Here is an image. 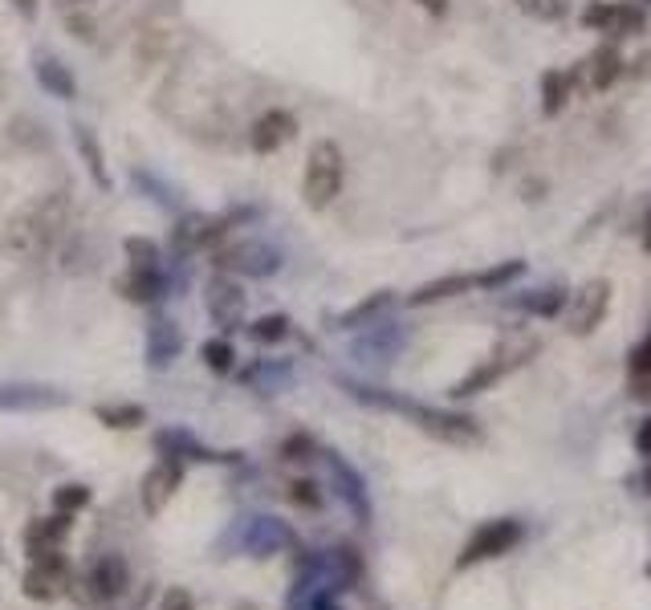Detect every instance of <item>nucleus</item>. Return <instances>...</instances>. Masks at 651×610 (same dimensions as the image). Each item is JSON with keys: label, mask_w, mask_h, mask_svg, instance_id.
I'll return each mask as SVG.
<instances>
[{"label": "nucleus", "mask_w": 651, "mask_h": 610, "mask_svg": "<svg viewBox=\"0 0 651 610\" xmlns=\"http://www.w3.org/2000/svg\"><path fill=\"white\" fill-rule=\"evenodd\" d=\"M66 224H70V200H66V192H49V196L25 204L9 220L5 240H0V244H5V253L21 257V261H33V257H41V253L53 249V240L66 232Z\"/></svg>", "instance_id": "nucleus-1"}, {"label": "nucleus", "mask_w": 651, "mask_h": 610, "mask_svg": "<svg viewBox=\"0 0 651 610\" xmlns=\"http://www.w3.org/2000/svg\"><path fill=\"white\" fill-rule=\"evenodd\" d=\"M354 399H363V403H375V407H391V411H403L416 427H424L428 436L444 440V444H481V427L472 423L468 415H448V411H436V407H424V403H407V399H391V395H379L371 387H359V383H342Z\"/></svg>", "instance_id": "nucleus-2"}, {"label": "nucleus", "mask_w": 651, "mask_h": 610, "mask_svg": "<svg viewBox=\"0 0 651 610\" xmlns=\"http://www.w3.org/2000/svg\"><path fill=\"white\" fill-rule=\"evenodd\" d=\"M342 175H346V163H342V151L334 139H318L310 147V159H306V183H302V192H306V204L314 212L330 208L342 192Z\"/></svg>", "instance_id": "nucleus-3"}, {"label": "nucleus", "mask_w": 651, "mask_h": 610, "mask_svg": "<svg viewBox=\"0 0 651 610\" xmlns=\"http://www.w3.org/2000/svg\"><path fill=\"white\" fill-rule=\"evenodd\" d=\"M525 537V525L517 517H497V521H485L477 525V533H472L460 554H456V570H472V566H485L493 558H505L509 549H517V541Z\"/></svg>", "instance_id": "nucleus-4"}, {"label": "nucleus", "mask_w": 651, "mask_h": 610, "mask_svg": "<svg viewBox=\"0 0 651 610\" xmlns=\"http://www.w3.org/2000/svg\"><path fill=\"white\" fill-rule=\"evenodd\" d=\"M70 586H74V566H70V558L62 554V549H53V554H41V558H29V570H25V578H21L25 598H33V602H53V598H62Z\"/></svg>", "instance_id": "nucleus-5"}, {"label": "nucleus", "mask_w": 651, "mask_h": 610, "mask_svg": "<svg viewBox=\"0 0 651 610\" xmlns=\"http://www.w3.org/2000/svg\"><path fill=\"white\" fill-rule=\"evenodd\" d=\"M607 305H611V281H603V277L574 289L570 301H566V334L590 338L599 330V322L607 318Z\"/></svg>", "instance_id": "nucleus-6"}, {"label": "nucleus", "mask_w": 651, "mask_h": 610, "mask_svg": "<svg viewBox=\"0 0 651 610\" xmlns=\"http://www.w3.org/2000/svg\"><path fill=\"white\" fill-rule=\"evenodd\" d=\"M538 346L534 342H529L525 350H509V346H501V350H493L481 366H472V371L452 387V399H472V395H481V391H489L493 383H501L509 371H517V366L529 358V354H534Z\"/></svg>", "instance_id": "nucleus-7"}, {"label": "nucleus", "mask_w": 651, "mask_h": 610, "mask_svg": "<svg viewBox=\"0 0 651 610\" xmlns=\"http://www.w3.org/2000/svg\"><path fill=\"white\" fill-rule=\"evenodd\" d=\"M232 537L253 558H269V554H277V549L293 545V533L277 517H245L241 529H232Z\"/></svg>", "instance_id": "nucleus-8"}, {"label": "nucleus", "mask_w": 651, "mask_h": 610, "mask_svg": "<svg viewBox=\"0 0 651 610\" xmlns=\"http://www.w3.org/2000/svg\"><path fill=\"white\" fill-rule=\"evenodd\" d=\"M220 265L224 269H236V273H245V277H269L281 269V253L269 249L265 240H236L232 249L220 253Z\"/></svg>", "instance_id": "nucleus-9"}, {"label": "nucleus", "mask_w": 651, "mask_h": 610, "mask_svg": "<svg viewBox=\"0 0 651 610\" xmlns=\"http://www.w3.org/2000/svg\"><path fill=\"white\" fill-rule=\"evenodd\" d=\"M184 484V464L180 460H159L147 476H143V488H139V501H143V513L147 517H159L167 509V501L175 497V488Z\"/></svg>", "instance_id": "nucleus-10"}, {"label": "nucleus", "mask_w": 651, "mask_h": 610, "mask_svg": "<svg viewBox=\"0 0 651 610\" xmlns=\"http://www.w3.org/2000/svg\"><path fill=\"white\" fill-rule=\"evenodd\" d=\"M208 318L220 326V330H236L241 326V314H245V293L232 277H212L208 281Z\"/></svg>", "instance_id": "nucleus-11"}, {"label": "nucleus", "mask_w": 651, "mask_h": 610, "mask_svg": "<svg viewBox=\"0 0 651 610\" xmlns=\"http://www.w3.org/2000/svg\"><path fill=\"white\" fill-rule=\"evenodd\" d=\"M582 21H586L590 29H599V33L631 37V33L643 25V13H639V5H631V0H615V5H607V0H595V5L586 9Z\"/></svg>", "instance_id": "nucleus-12"}, {"label": "nucleus", "mask_w": 651, "mask_h": 610, "mask_svg": "<svg viewBox=\"0 0 651 610\" xmlns=\"http://www.w3.org/2000/svg\"><path fill=\"white\" fill-rule=\"evenodd\" d=\"M326 464H330V476H334V488H338V497L346 501V509L354 513V521L359 525H367L371 521V497H367V484H363V476L354 472L342 456H326Z\"/></svg>", "instance_id": "nucleus-13"}, {"label": "nucleus", "mask_w": 651, "mask_h": 610, "mask_svg": "<svg viewBox=\"0 0 651 610\" xmlns=\"http://www.w3.org/2000/svg\"><path fill=\"white\" fill-rule=\"evenodd\" d=\"M66 407V395L37 383H0V411H49Z\"/></svg>", "instance_id": "nucleus-14"}, {"label": "nucleus", "mask_w": 651, "mask_h": 610, "mask_svg": "<svg viewBox=\"0 0 651 610\" xmlns=\"http://www.w3.org/2000/svg\"><path fill=\"white\" fill-rule=\"evenodd\" d=\"M293 135H298V122H293L289 110H265L257 122H253V131H249V143L257 155H273L277 147H285Z\"/></svg>", "instance_id": "nucleus-15"}, {"label": "nucleus", "mask_w": 651, "mask_h": 610, "mask_svg": "<svg viewBox=\"0 0 651 610\" xmlns=\"http://www.w3.org/2000/svg\"><path fill=\"white\" fill-rule=\"evenodd\" d=\"M70 525H74L70 513H49V517L29 521V529H25V554L29 558H41V554L62 549V541L70 537Z\"/></svg>", "instance_id": "nucleus-16"}, {"label": "nucleus", "mask_w": 651, "mask_h": 610, "mask_svg": "<svg viewBox=\"0 0 651 610\" xmlns=\"http://www.w3.org/2000/svg\"><path fill=\"white\" fill-rule=\"evenodd\" d=\"M180 350H184V330L175 326V322L155 318L147 326V362L155 366V371H167V366L180 358Z\"/></svg>", "instance_id": "nucleus-17"}, {"label": "nucleus", "mask_w": 651, "mask_h": 610, "mask_svg": "<svg viewBox=\"0 0 651 610\" xmlns=\"http://www.w3.org/2000/svg\"><path fill=\"white\" fill-rule=\"evenodd\" d=\"M90 586L98 598H123L131 586V566L123 554H102L90 570Z\"/></svg>", "instance_id": "nucleus-18"}, {"label": "nucleus", "mask_w": 651, "mask_h": 610, "mask_svg": "<svg viewBox=\"0 0 651 610\" xmlns=\"http://www.w3.org/2000/svg\"><path fill=\"white\" fill-rule=\"evenodd\" d=\"M155 448H159V452H167V456L204 460V464H228V460H236V452H212L208 444L192 440L188 432H159V436H155Z\"/></svg>", "instance_id": "nucleus-19"}, {"label": "nucleus", "mask_w": 651, "mask_h": 610, "mask_svg": "<svg viewBox=\"0 0 651 610\" xmlns=\"http://www.w3.org/2000/svg\"><path fill=\"white\" fill-rule=\"evenodd\" d=\"M472 289H485L481 273H452V277H440V281H428L411 293L407 301L411 305H432V301H444V297H460V293H472Z\"/></svg>", "instance_id": "nucleus-20"}, {"label": "nucleus", "mask_w": 651, "mask_h": 610, "mask_svg": "<svg viewBox=\"0 0 651 610\" xmlns=\"http://www.w3.org/2000/svg\"><path fill=\"white\" fill-rule=\"evenodd\" d=\"M118 293L127 301H139V305H151L167 293V277L159 269H131L123 281H118Z\"/></svg>", "instance_id": "nucleus-21"}, {"label": "nucleus", "mask_w": 651, "mask_h": 610, "mask_svg": "<svg viewBox=\"0 0 651 610\" xmlns=\"http://www.w3.org/2000/svg\"><path fill=\"white\" fill-rule=\"evenodd\" d=\"M37 82H41V90L45 94H53V98H62V102H70L74 94H78V82H74V74L62 66V61H53V57H37Z\"/></svg>", "instance_id": "nucleus-22"}, {"label": "nucleus", "mask_w": 651, "mask_h": 610, "mask_svg": "<svg viewBox=\"0 0 651 610\" xmlns=\"http://www.w3.org/2000/svg\"><path fill=\"white\" fill-rule=\"evenodd\" d=\"M627 375H631V395H651V330L643 342L631 346V358H627Z\"/></svg>", "instance_id": "nucleus-23"}, {"label": "nucleus", "mask_w": 651, "mask_h": 610, "mask_svg": "<svg viewBox=\"0 0 651 610\" xmlns=\"http://www.w3.org/2000/svg\"><path fill=\"white\" fill-rule=\"evenodd\" d=\"M330 590H346V586H354L359 582V574H363V562H359V554H354L350 545H338L334 554H330Z\"/></svg>", "instance_id": "nucleus-24"}, {"label": "nucleus", "mask_w": 651, "mask_h": 610, "mask_svg": "<svg viewBox=\"0 0 651 610\" xmlns=\"http://www.w3.org/2000/svg\"><path fill=\"white\" fill-rule=\"evenodd\" d=\"M586 70H590V86H595V90H607V86H615L619 74H623V57H619V49L603 45L595 57H590Z\"/></svg>", "instance_id": "nucleus-25"}, {"label": "nucleus", "mask_w": 651, "mask_h": 610, "mask_svg": "<svg viewBox=\"0 0 651 610\" xmlns=\"http://www.w3.org/2000/svg\"><path fill=\"white\" fill-rule=\"evenodd\" d=\"M542 98H546V114H558L566 106V98H574V74L570 70H550L542 78Z\"/></svg>", "instance_id": "nucleus-26"}, {"label": "nucleus", "mask_w": 651, "mask_h": 610, "mask_svg": "<svg viewBox=\"0 0 651 610\" xmlns=\"http://www.w3.org/2000/svg\"><path fill=\"white\" fill-rule=\"evenodd\" d=\"M94 415L106 427H139L147 419V407L143 403H102V407H94Z\"/></svg>", "instance_id": "nucleus-27"}, {"label": "nucleus", "mask_w": 651, "mask_h": 610, "mask_svg": "<svg viewBox=\"0 0 651 610\" xmlns=\"http://www.w3.org/2000/svg\"><path fill=\"white\" fill-rule=\"evenodd\" d=\"M387 305H391V293H387V289H383V293H371L367 301H359V305H354V310H346V314L338 318V326H342V330H354V326L371 322L379 310H387Z\"/></svg>", "instance_id": "nucleus-28"}, {"label": "nucleus", "mask_w": 651, "mask_h": 610, "mask_svg": "<svg viewBox=\"0 0 651 610\" xmlns=\"http://www.w3.org/2000/svg\"><path fill=\"white\" fill-rule=\"evenodd\" d=\"M90 505V484H57L53 488V513H82Z\"/></svg>", "instance_id": "nucleus-29"}, {"label": "nucleus", "mask_w": 651, "mask_h": 610, "mask_svg": "<svg viewBox=\"0 0 651 610\" xmlns=\"http://www.w3.org/2000/svg\"><path fill=\"white\" fill-rule=\"evenodd\" d=\"M204 362H208V371L228 375L232 366H236V350H232V342H228V338H208V342H204Z\"/></svg>", "instance_id": "nucleus-30"}, {"label": "nucleus", "mask_w": 651, "mask_h": 610, "mask_svg": "<svg viewBox=\"0 0 651 610\" xmlns=\"http://www.w3.org/2000/svg\"><path fill=\"white\" fill-rule=\"evenodd\" d=\"M127 257H131V269H159V244L147 240V236H127Z\"/></svg>", "instance_id": "nucleus-31"}, {"label": "nucleus", "mask_w": 651, "mask_h": 610, "mask_svg": "<svg viewBox=\"0 0 651 610\" xmlns=\"http://www.w3.org/2000/svg\"><path fill=\"white\" fill-rule=\"evenodd\" d=\"M517 9L534 21H562L570 13V0H517Z\"/></svg>", "instance_id": "nucleus-32"}, {"label": "nucleus", "mask_w": 651, "mask_h": 610, "mask_svg": "<svg viewBox=\"0 0 651 610\" xmlns=\"http://www.w3.org/2000/svg\"><path fill=\"white\" fill-rule=\"evenodd\" d=\"M249 334H253L261 346H273V342H281V338L289 334V318H285V314H265V318H257V322L249 326Z\"/></svg>", "instance_id": "nucleus-33"}, {"label": "nucleus", "mask_w": 651, "mask_h": 610, "mask_svg": "<svg viewBox=\"0 0 651 610\" xmlns=\"http://www.w3.org/2000/svg\"><path fill=\"white\" fill-rule=\"evenodd\" d=\"M74 139H78V147H82V155H86V167H90V175H94V183L98 188H106V171H102V155H98V143H94V135L86 131V127H74Z\"/></svg>", "instance_id": "nucleus-34"}, {"label": "nucleus", "mask_w": 651, "mask_h": 610, "mask_svg": "<svg viewBox=\"0 0 651 610\" xmlns=\"http://www.w3.org/2000/svg\"><path fill=\"white\" fill-rule=\"evenodd\" d=\"M289 501L298 509H322V488L314 480H289Z\"/></svg>", "instance_id": "nucleus-35"}, {"label": "nucleus", "mask_w": 651, "mask_h": 610, "mask_svg": "<svg viewBox=\"0 0 651 610\" xmlns=\"http://www.w3.org/2000/svg\"><path fill=\"white\" fill-rule=\"evenodd\" d=\"M562 305H566V293H562V289H546V297H529V301H525V310H529V314L550 318V314L562 310Z\"/></svg>", "instance_id": "nucleus-36"}, {"label": "nucleus", "mask_w": 651, "mask_h": 610, "mask_svg": "<svg viewBox=\"0 0 651 610\" xmlns=\"http://www.w3.org/2000/svg\"><path fill=\"white\" fill-rule=\"evenodd\" d=\"M281 460H289V464H298V460H314V440L310 436H289L285 444H281Z\"/></svg>", "instance_id": "nucleus-37"}, {"label": "nucleus", "mask_w": 651, "mask_h": 610, "mask_svg": "<svg viewBox=\"0 0 651 610\" xmlns=\"http://www.w3.org/2000/svg\"><path fill=\"white\" fill-rule=\"evenodd\" d=\"M159 610H196V598H192V590H184V586H171V590H163Z\"/></svg>", "instance_id": "nucleus-38"}, {"label": "nucleus", "mask_w": 651, "mask_h": 610, "mask_svg": "<svg viewBox=\"0 0 651 610\" xmlns=\"http://www.w3.org/2000/svg\"><path fill=\"white\" fill-rule=\"evenodd\" d=\"M635 452L639 456H651V415L639 423V432H635Z\"/></svg>", "instance_id": "nucleus-39"}, {"label": "nucleus", "mask_w": 651, "mask_h": 610, "mask_svg": "<svg viewBox=\"0 0 651 610\" xmlns=\"http://www.w3.org/2000/svg\"><path fill=\"white\" fill-rule=\"evenodd\" d=\"M416 5H420L424 13H432V17H444V13H448V0H416Z\"/></svg>", "instance_id": "nucleus-40"}, {"label": "nucleus", "mask_w": 651, "mask_h": 610, "mask_svg": "<svg viewBox=\"0 0 651 610\" xmlns=\"http://www.w3.org/2000/svg\"><path fill=\"white\" fill-rule=\"evenodd\" d=\"M643 249L651 253V208H647V220H643Z\"/></svg>", "instance_id": "nucleus-41"}, {"label": "nucleus", "mask_w": 651, "mask_h": 610, "mask_svg": "<svg viewBox=\"0 0 651 610\" xmlns=\"http://www.w3.org/2000/svg\"><path fill=\"white\" fill-rule=\"evenodd\" d=\"M17 9H21V17H33V0H17Z\"/></svg>", "instance_id": "nucleus-42"}, {"label": "nucleus", "mask_w": 651, "mask_h": 610, "mask_svg": "<svg viewBox=\"0 0 651 610\" xmlns=\"http://www.w3.org/2000/svg\"><path fill=\"white\" fill-rule=\"evenodd\" d=\"M232 610H261V606H253V602H236Z\"/></svg>", "instance_id": "nucleus-43"}, {"label": "nucleus", "mask_w": 651, "mask_h": 610, "mask_svg": "<svg viewBox=\"0 0 651 610\" xmlns=\"http://www.w3.org/2000/svg\"><path fill=\"white\" fill-rule=\"evenodd\" d=\"M647 488H651V468H647Z\"/></svg>", "instance_id": "nucleus-44"}, {"label": "nucleus", "mask_w": 651, "mask_h": 610, "mask_svg": "<svg viewBox=\"0 0 651 610\" xmlns=\"http://www.w3.org/2000/svg\"><path fill=\"white\" fill-rule=\"evenodd\" d=\"M647 578H651V562H647Z\"/></svg>", "instance_id": "nucleus-45"}]
</instances>
